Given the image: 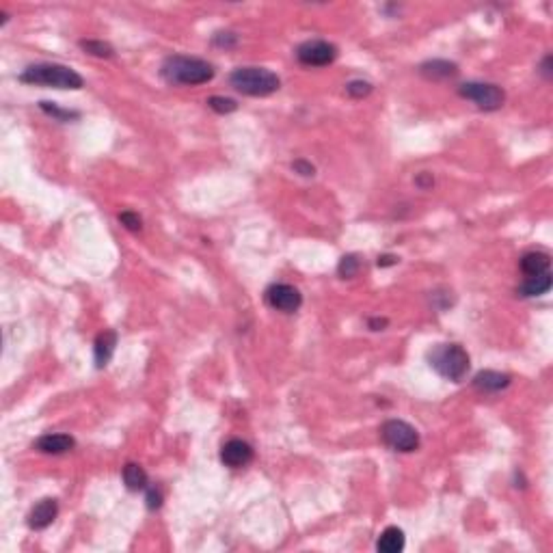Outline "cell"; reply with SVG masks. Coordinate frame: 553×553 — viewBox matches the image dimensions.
I'll return each mask as SVG.
<instances>
[{
	"mask_svg": "<svg viewBox=\"0 0 553 553\" xmlns=\"http://www.w3.org/2000/svg\"><path fill=\"white\" fill-rule=\"evenodd\" d=\"M20 82L35 84V87H55V89H74V91L84 87V80L76 69L59 63L30 65L20 74Z\"/></svg>",
	"mask_w": 553,
	"mask_h": 553,
	"instance_id": "1",
	"label": "cell"
},
{
	"mask_svg": "<svg viewBox=\"0 0 553 553\" xmlns=\"http://www.w3.org/2000/svg\"><path fill=\"white\" fill-rule=\"evenodd\" d=\"M160 74L169 84H188V87H195V84H203L215 78V67L203 59L173 55L164 59Z\"/></svg>",
	"mask_w": 553,
	"mask_h": 553,
	"instance_id": "2",
	"label": "cell"
},
{
	"mask_svg": "<svg viewBox=\"0 0 553 553\" xmlns=\"http://www.w3.org/2000/svg\"><path fill=\"white\" fill-rule=\"evenodd\" d=\"M229 84L242 96L266 98L279 91L281 80L275 72L266 67H238L229 76Z\"/></svg>",
	"mask_w": 553,
	"mask_h": 553,
	"instance_id": "3",
	"label": "cell"
},
{
	"mask_svg": "<svg viewBox=\"0 0 553 553\" xmlns=\"http://www.w3.org/2000/svg\"><path fill=\"white\" fill-rule=\"evenodd\" d=\"M431 367L445 380L460 382L469 372V355L460 344H439L428 353Z\"/></svg>",
	"mask_w": 553,
	"mask_h": 553,
	"instance_id": "4",
	"label": "cell"
},
{
	"mask_svg": "<svg viewBox=\"0 0 553 553\" xmlns=\"http://www.w3.org/2000/svg\"><path fill=\"white\" fill-rule=\"evenodd\" d=\"M380 439L387 447H392L394 452H415L419 447V435L417 431L411 426V423L402 421V419H387L380 426Z\"/></svg>",
	"mask_w": 553,
	"mask_h": 553,
	"instance_id": "5",
	"label": "cell"
},
{
	"mask_svg": "<svg viewBox=\"0 0 553 553\" xmlns=\"http://www.w3.org/2000/svg\"><path fill=\"white\" fill-rule=\"evenodd\" d=\"M458 96L472 100L480 110H499L506 102L503 89L491 82H464L458 87Z\"/></svg>",
	"mask_w": 553,
	"mask_h": 553,
	"instance_id": "6",
	"label": "cell"
},
{
	"mask_svg": "<svg viewBox=\"0 0 553 553\" xmlns=\"http://www.w3.org/2000/svg\"><path fill=\"white\" fill-rule=\"evenodd\" d=\"M337 57V48L324 39H312L296 48V59L307 67H324L331 65Z\"/></svg>",
	"mask_w": 553,
	"mask_h": 553,
	"instance_id": "7",
	"label": "cell"
},
{
	"mask_svg": "<svg viewBox=\"0 0 553 553\" xmlns=\"http://www.w3.org/2000/svg\"><path fill=\"white\" fill-rule=\"evenodd\" d=\"M266 303L283 314H294L299 312V307L303 305V296L290 283H273L266 290Z\"/></svg>",
	"mask_w": 553,
	"mask_h": 553,
	"instance_id": "8",
	"label": "cell"
},
{
	"mask_svg": "<svg viewBox=\"0 0 553 553\" xmlns=\"http://www.w3.org/2000/svg\"><path fill=\"white\" fill-rule=\"evenodd\" d=\"M221 460L229 469H242L253 460V447L242 439H229L221 447Z\"/></svg>",
	"mask_w": 553,
	"mask_h": 553,
	"instance_id": "9",
	"label": "cell"
},
{
	"mask_svg": "<svg viewBox=\"0 0 553 553\" xmlns=\"http://www.w3.org/2000/svg\"><path fill=\"white\" fill-rule=\"evenodd\" d=\"M59 517V503L52 497L41 499L33 506V510L28 513V528L30 530H46L48 525L55 523V519Z\"/></svg>",
	"mask_w": 553,
	"mask_h": 553,
	"instance_id": "10",
	"label": "cell"
},
{
	"mask_svg": "<svg viewBox=\"0 0 553 553\" xmlns=\"http://www.w3.org/2000/svg\"><path fill=\"white\" fill-rule=\"evenodd\" d=\"M508 385H510V376L503 372H495V370H482L474 378V387L484 394H497V392L506 389Z\"/></svg>",
	"mask_w": 553,
	"mask_h": 553,
	"instance_id": "11",
	"label": "cell"
},
{
	"mask_svg": "<svg viewBox=\"0 0 553 553\" xmlns=\"http://www.w3.org/2000/svg\"><path fill=\"white\" fill-rule=\"evenodd\" d=\"M521 270L525 277H536V275H545L551 273V258L542 251H530L525 253L521 262H519Z\"/></svg>",
	"mask_w": 553,
	"mask_h": 553,
	"instance_id": "12",
	"label": "cell"
},
{
	"mask_svg": "<svg viewBox=\"0 0 553 553\" xmlns=\"http://www.w3.org/2000/svg\"><path fill=\"white\" fill-rule=\"evenodd\" d=\"M74 445H76L74 437L61 435V433L59 435H44V437H39L37 443H35V447L44 454H65V452L74 450Z\"/></svg>",
	"mask_w": 553,
	"mask_h": 553,
	"instance_id": "13",
	"label": "cell"
},
{
	"mask_svg": "<svg viewBox=\"0 0 553 553\" xmlns=\"http://www.w3.org/2000/svg\"><path fill=\"white\" fill-rule=\"evenodd\" d=\"M419 72H421L423 78H428V80H447V78H454L458 74V65L443 61V59H435V61L423 63L419 67Z\"/></svg>",
	"mask_w": 553,
	"mask_h": 553,
	"instance_id": "14",
	"label": "cell"
},
{
	"mask_svg": "<svg viewBox=\"0 0 553 553\" xmlns=\"http://www.w3.org/2000/svg\"><path fill=\"white\" fill-rule=\"evenodd\" d=\"M406 545V538H404V532L396 525L382 530L378 542H376V549L380 553H400Z\"/></svg>",
	"mask_w": 553,
	"mask_h": 553,
	"instance_id": "15",
	"label": "cell"
},
{
	"mask_svg": "<svg viewBox=\"0 0 553 553\" xmlns=\"http://www.w3.org/2000/svg\"><path fill=\"white\" fill-rule=\"evenodd\" d=\"M115 346H117V333L115 331H104L98 335L96 339V365L98 367H104L110 359H113V353H115Z\"/></svg>",
	"mask_w": 553,
	"mask_h": 553,
	"instance_id": "16",
	"label": "cell"
},
{
	"mask_svg": "<svg viewBox=\"0 0 553 553\" xmlns=\"http://www.w3.org/2000/svg\"><path fill=\"white\" fill-rule=\"evenodd\" d=\"M553 285V279H551V273H545V275H536V277H525V281L519 285V294L525 296V299H534V296H542L551 290Z\"/></svg>",
	"mask_w": 553,
	"mask_h": 553,
	"instance_id": "17",
	"label": "cell"
},
{
	"mask_svg": "<svg viewBox=\"0 0 553 553\" xmlns=\"http://www.w3.org/2000/svg\"><path fill=\"white\" fill-rule=\"evenodd\" d=\"M123 484L130 489V491H143V489H147V474H145V469L141 464H137V462H127L125 467H123Z\"/></svg>",
	"mask_w": 553,
	"mask_h": 553,
	"instance_id": "18",
	"label": "cell"
},
{
	"mask_svg": "<svg viewBox=\"0 0 553 553\" xmlns=\"http://www.w3.org/2000/svg\"><path fill=\"white\" fill-rule=\"evenodd\" d=\"M80 48H82L84 52H89V55L98 57V59H110V57L115 55L113 46L106 44V41H100V39H82V41H80Z\"/></svg>",
	"mask_w": 553,
	"mask_h": 553,
	"instance_id": "19",
	"label": "cell"
},
{
	"mask_svg": "<svg viewBox=\"0 0 553 553\" xmlns=\"http://www.w3.org/2000/svg\"><path fill=\"white\" fill-rule=\"evenodd\" d=\"M359 268H361V260L357 258L355 253L344 255V258L339 260V264H337V273H339V277H342V279H353L359 273Z\"/></svg>",
	"mask_w": 553,
	"mask_h": 553,
	"instance_id": "20",
	"label": "cell"
},
{
	"mask_svg": "<svg viewBox=\"0 0 553 553\" xmlns=\"http://www.w3.org/2000/svg\"><path fill=\"white\" fill-rule=\"evenodd\" d=\"M39 106H41V110L48 113L50 117H55L57 121H72V119H78V117H80V113H76V110H63V108H59L55 102H41Z\"/></svg>",
	"mask_w": 553,
	"mask_h": 553,
	"instance_id": "21",
	"label": "cell"
},
{
	"mask_svg": "<svg viewBox=\"0 0 553 553\" xmlns=\"http://www.w3.org/2000/svg\"><path fill=\"white\" fill-rule=\"evenodd\" d=\"M207 106L215 110V113H219V115H227V113H234V110L238 108L236 100L223 98V96H212V98L207 100Z\"/></svg>",
	"mask_w": 553,
	"mask_h": 553,
	"instance_id": "22",
	"label": "cell"
},
{
	"mask_svg": "<svg viewBox=\"0 0 553 553\" xmlns=\"http://www.w3.org/2000/svg\"><path fill=\"white\" fill-rule=\"evenodd\" d=\"M346 93L355 100H363L372 93V84L367 80H350L346 84Z\"/></svg>",
	"mask_w": 553,
	"mask_h": 553,
	"instance_id": "23",
	"label": "cell"
},
{
	"mask_svg": "<svg viewBox=\"0 0 553 553\" xmlns=\"http://www.w3.org/2000/svg\"><path fill=\"white\" fill-rule=\"evenodd\" d=\"M119 221H121V225H123L125 229H130V232H141V227H143L141 217L137 215V212H130V210L121 212V215H119Z\"/></svg>",
	"mask_w": 553,
	"mask_h": 553,
	"instance_id": "24",
	"label": "cell"
},
{
	"mask_svg": "<svg viewBox=\"0 0 553 553\" xmlns=\"http://www.w3.org/2000/svg\"><path fill=\"white\" fill-rule=\"evenodd\" d=\"M215 46H219V48H234L236 44H238V35L236 33H229V30H221V33H217L215 35Z\"/></svg>",
	"mask_w": 553,
	"mask_h": 553,
	"instance_id": "25",
	"label": "cell"
},
{
	"mask_svg": "<svg viewBox=\"0 0 553 553\" xmlns=\"http://www.w3.org/2000/svg\"><path fill=\"white\" fill-rule=\"evenodd\" d=\"M292 169L299 176H303V178H312V176H316V166L312 164V162H307V160H294L292 162Z\"/></svg>",
	"mask_w": 553,
	"mask_h": 553,
	"instance_id": "26",
	"label": "cell"
},
{
	"mask_svg": "<svg viewBox=\"0 0 553 553\" xmlns=\"http://www.w3.org/2000/svg\"><path fill=\"white\" fill-rule=\"evenodd\" d=\"M145 501H147V508H149V510H158V508L162 506V493H160L158 489H149Z\"/></svg>",
	"mask_w": 553,
	"mask_h": 553,
	"instance_id": "27",
	"label": "cell"
},
{
	"mask_svg": "<svg viewBox=\"0 0 553 553\" xmlns=\"http://www.w3.org/2000/svg\"><path fill=\"white\" fill-rule=\"evenodd\" d=\"M415 184L419 186V188H423V190H428V188H433V184H435V178L431 176V173H419L417 178H415Z\"/></svg>",
	"mask_w": 553,
	"mask_h": 553,
	"instance_id": "28",
	"label": "cell"
},
{
	"mask_svg": "<svg viewBox=\"0 0 553 553\" xmlns=\"http://www.w3.org/2000/svg\"><path fill=\"white\" fill-rule=\"evenodd\" d=\"M380 268H385V266H394V264H398V258L396 255H382V258H378V262H376Z\"/></svg>",
	"mask_w": 553,
	"mask_h": 553,
	"instance_id": "29",
	"label": "cell"
},
{
	"mask_svg": "<svg viewBox=\"0 0 553 553\" xmlns=\"http://www.w3.org/2000/svg\"><path fill=\"white\" fill-rule=\"evenodd\" d=\"M367 324H370V329H372V331H382V329L387 326V320H385V318H372Z\"/></svg>",
	"mask_w": 553,
	"mask_h": 553,
	"instance_id": "30",
	"label": "cell"
},
{
	"mask_svg": "<svg viewBox=\"0 0 553 553\" xmlns=\"http://www.w3.org/2000/svg\"><path fill=\"white\" fill-rule=\"evenodd\" d=\"M540 67H542L540 72L545 74V78H551V55H547V57H545V61H542V65H540Z\"/></svg>",
	"mask_w": 553,
	"mask_h": 553,
	"instance_id": "31",
	"label": "cell"
}]
</instances>
